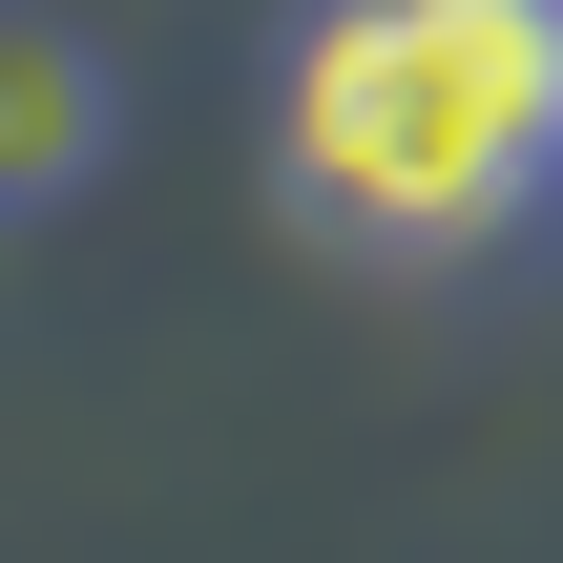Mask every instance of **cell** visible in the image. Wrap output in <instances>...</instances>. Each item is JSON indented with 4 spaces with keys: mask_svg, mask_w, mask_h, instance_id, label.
Masks as SVG:
<instances>
[{
    "mask_svg": "<svg viewBox=\"0 0 563 563\" xmlns=\"http://www.w3.org/2000/svg\"><path fill=\"white\" fill-rule=\"evenodd\" d=\"M272 188L376 272L563 230V0H292Z\"/></svg>",
    "mask_w": 563,
    "mask_h": 563,
    "instance_id": "6da1fadb",
    "label": "cell"
},
{
    "mask_svg": "<svg viewBox=\"0 0 563 563\" xmlns=\"http://www.w3.org/2000/svg\"><path fill=\"white\" fill-rule=\"evenodd\" d=\"M125 146V84H104V42L63 21V0H0V230H42V209H84V167Z\"/></svg>",
    "mask_w": 563,
    "mask_h": 563,
    "instance_id": "7a4b0ae2",
    "label": "cell"
}]
</instances>
